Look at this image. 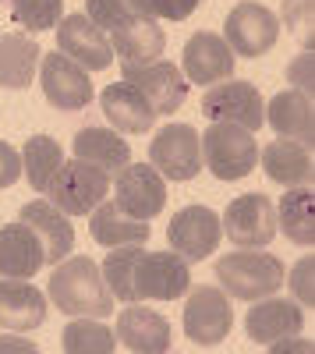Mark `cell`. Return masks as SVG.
Segmentation results:
<instances>
[{
    "label": "cell",
    "instance_id": "cell-1",
    "mask_svg": "<svg viewBox=\"0 0 315 354\" xmlns=\"http://www.w3.org/2000/svg\"><path fill=\"white\" fill-rule=\"evenodd\" d=\"M50 301L68 315L106 319L113 312V294L103 280V270L85 255H68L57 262L50 277Z\"/></svg>",
    "mask_w": 315,
    "mask_h": 354
},
{
    "label": "cell",
    "instance_id": "cell-2",
    "mask_svg": "<svg viewBox=\"0 0 315 354\" xmlns=\"http://www.w3.org/2000/svg\"><path fill=\"white\" fill-rule=\"evenodd\" d=\"M216 280L227 298L259 301L283 287V262L262 248H238L216 259Z\"/></svg>",
    "mask_w": 315,
    "mask_h": 354
},
{
    "label": "cell",
    "instance_id": "cell-3",
    "mask_svg": "<svg viewBox=\"0 0 315 354\" xmlns=\"http://www.w3.org/2000/svg\"><path fill=\"white\" fill-rule=\"evenodd\" d=\"M202 138V163L220 181H241L259 163V142L255 131L227 121H209V131Z\"/></svg>",
    "mask_w": 315,
    "mask_h": 354
},
{
    "label": "cell",
    "instance_id": "cell-4",
    "mask_svg": "<svg viewBox=\"0 0 315 354\" xmlns=\"http://www.w3.org/2000/svg\"><path fill=\"white\" fill-rule=\"evenodd\" d=\"M106 192H110V174L78 156L71 163H61V170L53 174V181L46 188L50 202L68 216H89L106 198Z\"/></svg>",
    "mask_w": 315,
    "mask_h": 354
},
{
    "label": "cell",
    "instance_id": "cell-5",
    "mask_svg": "<svg viewBox=\"0 0 315 354\" xmlns=\"http://www.w3.org/2000/svg\"><path fill=\"white\" fill-rule=\"evenodd\" d=\"M191 290V270L178 252H142L135 259L138 301H178Z\"/></svg>",
    "mask_w": 315,
    "mask_h": 354
},
{
    "label": "cell",
    "instance_id": "cell-6",
    "mask_svg": "<svg viewBox=\"0 0 315 354\" xmlns=\"http://www.w3.org/2000/svg\"><path fill=\"white\" fill-rule=\"evenodd\" d=\"M181 322H184V337L195 340L198 347H216L227 340L234 326V308H231V298L213 287V283H202L195 287L188 298H184V312H181Z\"/></svg>",
    "mask_w": 315,
    "mask_h": 354
},
{
    "label": "cell",
    "instance_id": "cell-7",
    "mask_svg": "<svg viewBox=\"0 0 315 354\" xmlns=\"http://www.w3.org/2000/svg\"><path fill=\"white\" fill-rule=\"evenodd\" d=\"M220 227L238 248H266L276 238V205L262 192L238 195L220 216Z\"/></svg>",
    "mask_w": 315,
    "mask_h": 354
},
{
    "label": "cell",
    "instance_id": "cell-8",
    "mask_svg": "<svg viewBox=\"0 0 315 354\" xmlns=\"http://www.w3.org/2000/svg\"><path fill=\"white\" fill-rule=\"evenodd\" d=\"M149 160L166 181H191L202 170V138L191 124H163L149 142Z\"/></svg>",
    "mask_w": 315,
    "mask_h": 354
},
{
    "label": "cell",
    "instance_id": "cell-9",
    "mask_svg": "<svg viewBox=\"0 0 315 354\" xmlns=\"http://www.w3.org/2000/svg\"><path fill=\"white\" fill-rule=\"evenodd\" d=\"M202 113L209 121H227L248 131H259L266 124V100L251 82L223 78V85H209V93L202 96Z\"/></svg>",
    "mask_w": 315,
    "mask_h": 354
},
{
    "label": "cell",
    "instance_id": "cell-10",
    "mask_svg": "<svg viewBox=\"0 0 315 354\" xmlns=\"http://www.w3.org/2000/svg\"><path fill=\"white\" fill-rule=\"evenodd\" d=\"M223 39L234 50V57H262L280 39V21L269 8L241 0L223 21Z\"/></svg>",
    "mask_w": 315,
    "mask_h": 354
},
{
    "label": "cell",
    "instance_id": "cell-11",
    "mask_svg": "<svg viewBox=\"0 0 315 354\" xmlns=\"http://www.w3.org/2000/svg\"><path fill=\"white\" fill-rule=\"evenodd\" d=\"M223 238L220 216L209 209V205H184L181 213H174L166 227V241L184 262H202L216 252Z\"/></svg>",
    "mask_w": 315,
    "mask_h": 354
},
{
    "label": "cell",
    "instance_id": "cell-12",
    "mask_svg": "<svg viewBox=\"0 0 315 354\" xmlns=\"http://www.w3.org/2000/svg\"><path fill=\"white\" fill-rule=\"evenodd\" d=\"M113 202L135 220H153L166 205L163 174L153 163H128V167H121L117 181H113Z\"/></svg>",
    "mask_w": 315,
    "mask_h": 354
},
{
    "label": "cell",
    "instance_id": "cell-13",
    "mask_svg": "<svg viewBox=\"0 0 315 354\" xmlns=\"http://www.w3.org/2000/svg\"><path fill=\"white\" fill-rule=\"evenodd\" d=\"M39 82H43V96L50 106L57 110H82L93 103V82L85 75L82 64H75L71 57H64L61 50L43 53V68H39Z\"/></svg>",
    "mask_w": 315,
    "mask_h": 354
},
{
    "label": "cell",
    "instance_id": "cell-14",
    "mask_svg": "<svg viewBox=\"0 0 315 354\" xmlns=\"http://www.w3.org/2000/svg\"><path fill=\"white\" fill-rule=\"evenodd\" d=\"M57 46L85 71H106L113 64V46L89 15H68L57 21Z\"/></svg>",
    "mask_w": 315,
    "mask_h": 354
},
{
    "label": "cell",
    "instance_id": "cell-15",
    "mask_svg": "<svg viewBox=\"0 0 315 354\" xmlns=\"http://www.w3.org/2000/svg\"><path fill=\"white\" fill-rule=\"evenodd\" d=\"M124 82L135 85L142 96L149 100V106L160 113H178L188 100V82L181 75L178 64L170 61H153V64H142V68H124Z\"/></svg>",
    "mask_w": 315,
    "mask_h": 354
},
{
    "label": "cell",
    "instance_id": "cell-16",
    "mask_svg": "<svg viewBox=\"0 0 315 354\" xmlns=\"http://www.w3.org/2000/svg\"><path fill=\"white\" fill-rule=\"evenodd\" d=\"M18 220L39 238L46 266H57L61 259L71 255V248H75V227H71V216L61 213L53 202H46V198L25 202V205H21V213H18Z\"/></svg>",
    "mask_w": 315,
    "mask_h": 354
},
{
    "label": "cell",
    "instance_id": "cell-17",
    "mask_svg": "<svg viewBox=\"0 0 315 354\" xmlns=\"http://www.w3.org/2000/svg\"><path fill=\"white\" fill-rule=\"evenodd\" d=\"M181 64H184V78H188V82H195V85H216V82H223V78L234 75L238 57H234L231 46H227L223 36L195 32V36L184 43Z\"/></svg>",
    "mask_w": 315,
    "mask_h": 354
},
{
    "label": "cell",
    "instance_id": "cell-18",
    "mask_svg": "<svg viewBox=\"0 0 315 354\" xmlns=\"http://www.w3.org/2000/svg\"><path fill=\"white\" fill-rule=\"evenodd\" d=\"M113 53L121 57V68H142V64H153L163 57L166 50V32L156 25V18L146 15H135L124 25H117L113 32L106 36Z\"/></svg>",
    "mask_w": 315,
    "mask_h": 354
},
{
    "label": "cell",
    "instance_id": "cell-19",
    "mask_svg": "<svg viewBox=\"0 0 315 354\" xmlns=\"http://www.w3.org/2000/svg\"><path fill=\"white\" fill-rule=\"evenodd\" d=\"M245 330L255 344H276V340H287V337H298L305 330V312L298 301H287V298H259L255 308L245 315Z\"/></svg>",
    "mask_w": 315,
    "mask_h": 354
},
{
    "label": "cell",
    "instance_id": "cell-20",
    "mask_svg": "<svg viewBox=\"0 0 315 354\" xmlns=\"http://www.w3.org/2000/svg\"><path fill=\"white\" fill-rule=\"evenodd\" d=\"M117 344H124L128 351L138 354H163L170 351V322L146 308V305H124V312H117Z\"/></svg>",
    "mask_w": 315,
    "mask_h": 354
},
{
    "label": "cell",
    "instance_id": "cell-21",
    "mask_svg": "<svg viewBox=\"0 0 315 354\" xmlns=\"http://www.w3.org/2000/svg\"><path fill=\"white\" fill-rule=\"evenodd\" d=\"M103 113H106V121L117 128L121 135H146L153 124H156V110L149 106V100L138 93L135 85L128 82H113L103 88Z\"/></svg>",
    "mask_w": 315,
    "mask_h": 354
},
{
    "label": "cell",
    "instance_id": "cell-22",
    "mask_svg": "<svg viewBox=\"0 0 315 354\" xmlns=\"http://www.w3.org/2000/svg\"><path fill=\"white\" fill-rule=\"evenodd\" d=\"M46 266L43 245L21 220L0 227V277L11 280H32Z\"/></svg>",
    "mask_w": 315,
    "mask_h": 354
},
{
    "label": "cell",
    "instance_id": "cell-23",
    "mask_svg": "<svg viewBox=\"0 0 315 354\" xmlns=\"http://www.w3.org/2000/svg\"><path fill=\"white\" fill-rule=\"evenodd\" d=\"M266 121L273 124L280 138H294L301 145L315 142V106H312V96L301 93V88L276 93L266 106Z\"/></svg>",
    "mask_w": 315,
    "mask_h": 354
},
{
    "label": "cell",
    "instance_id": "cell-24",
    "mask_svg": "<svg viewBox=\"0 0 315 354\" xmlns=\"http://www.w3.org/2000/svg\"><path fill=\"white\" fill-rule=\"evenodd\" d=\"M43 319H46V298L39 287L25 280H11V277L0 280V326L28 333L43 326Z\"/></svg>",
    "mask_w": 315,
    "mask_h": 354
},
{
    "label": "cell",
    "instance_id": "cell-25",
    "mask_svg": "<svg viewBox=\"0 0 315 354\" xmlns=\"http://www.w3.org/2000/svg\"><path fill=\"white\" fill-rule=\"evenodd\" d=\"M262 170L269 181L287 185V188H301L312 185L315 177V160H312V145H301L294 138H276L266 145L262 153Z\"/></svg>",
    "mask_w": 315,
    "mask_h": 354
},
{
    "label": "cell",
    "instance_id": "cell-26",
    "mask_svg": "<svg viewBox=\"0 0 315 354\" xmlns=\"http://www.w3.org/2000/svg\"><path fill=\"white\" fill-rule=\"evenodd\" d=\"M89 234L93 241L103 248H121V245H146L149 241V220H135L128 216L117 202H99L96 209L89 213Z\"/></svg>",
    "mask_w": 315,
    "mask_h": 354
},
{
    "label": "cell",
    "instance_id": "cell-27",
    "mask_svg": "<svg viewBox=\"0 0 315 354\" xmlns=\"http://www.w3.org/2000/svg\"><path fill=\"white\" fill-rule=\"evenodd\" d=\"M39 43L25 32L0 36V85L4 88H28L39 71Z\"/></svg>",
    "mask_w": 315,
    "mask_h": 354
},
{
    "label": "cell",
    "instance_id": "cell-28",
    "mask_svg": "<svg viewBox=\"0 0 315 354\" xmlns=\"http://www.w3.org/2000/svg\"><path fill=\"white\" fill-rule=\"evenodd\" d=\"M75 156L103 167L106 174H117L121 167L131 163V145L124 142L121 131L110 128H82L75 135Z\"/></svg>",
    "mask_w": 315,
    "mask_h": 354
},
{
    "label": "cell",
    "instance_id": "cell-29",
    "mask_svg": "<svg viewBox=\"0 0 315 354\" xmlns=\"http://www.w3.org/2000/svg\"><path fill=\"white\" fill-rule=\"evenodd\" d=\"M276 230H283V238L308 248L315 241V195L308 185L291 188L287 195L280 198L276 209Z\"/></svg>",
    "mask_w": 315,
    "mask_h": 354
},
{
    "label": "cell",
    "instance_id": "cell-30",
    "mask_svg": "<svg viewBox=\"0 0 315 354\" xmlns=\"http://www.w3.org/2000/svg\"><path fill=\"white\" fill-rule=\"evenodd\" d=\"M61 163H64V149H61V142H53L50 135H32L25 142L21 174H25V181L32 185V192L43 195L53 181V174L61 170Z\"/></svg>",
    "mask_w": 315,
    "mask_h": 354
},
{
    "label": "cell",
    "instance_id": "cell-31",
    "mask_svg": "<svg viewBox=\"0 0 315 354\" xmlns=\"http://www.w3.org/2000/svg\"><path fill=\"white\" fill-rule=\"evenodd\" d=\"M61 344H64L68 354H110L113 347H117V337L103 326V319L75 315L68 326H64Z\"/></svg>",
    "mask_w": 315,
    "mask_h": 354
},
{
    "label": "cell",
    "instance_id": "cell-32",
    "mask_svg": "<svg viewBox=\"0 0 315 354\" xmlns=\"http://www.w3.org/2000/svg\"><path fill=\"white\" fill-rule=\"evenodd\" d=\"M138 248L142 245H121L113 248L106 259H103V280L113 294V301H138L135 298V259H138Z\"/></svg>",
    "mask_w": 315,
    "mask_h": 354
},
{
    "label": "cell",
    "instance_id": "cell-33",
    "mask_svg": "<svg viewBox=\"0 0 315 354\" xmlns=\"http://www.w3.org/2000/svg\"><path fill=\"white\" fill-rule=\"evenodd\" d=\"M64 18V0H15L11 4V21L25 32H46L57 28Z\"/></svg>",
    "mask_w": 315,
    "mask_h": 354
},
{
    "label": "cell",
    "instance_id": "cell-34",
    "mask_svg": "<svg viewBox=\"0 0 315 354\" xmlns=\"http://www.w3.org/2000/svg\"><path fill=\"white\" fill-rule=\"evenodd\" d=\"M312 11H315V0H283V21H287L294 36H301L305 50H312V25H315Z\"/></svg>",
    "mask_w": 315,
    "mask_h": 354
},
{
    "label": "cell",
    "instance_id": "cell-35",
    "mask_svg": "<svg viewBox=\"0 0 315 354\" xmlns=\"http://www.w3.org/2000/svg\"><path fill=\"white\" fill-rule=\"evenodd\" d=\"M85 15H89L103 28V32H113L117 25H124L128 18H135L124 8V0H85Z\"/></svg>",
    "mask_w": 315,
    "mask_h": 354
},
{
    "label": "cell",
    "instance_id": "cell-36",
    "mask_svg": "<svg viewBox=\"0 0 315 354\" xmlns=\"http://www.w3.org/2000/svg\"><path fill=\"white\" fill-rule=\"evenodd\" d=\"M202 0H153V15L156 18H166V21H184L198 11Z\"/></svg>",
    "mask_w": 315,
    "mask_h": 354
},
{
    "label": "cell",
    "instance_id": "cell-37",
    "mask_svg": "<svg viewBox=\"0 0 315 354\" xmlns=\"http://www.w3.org/2000/svg\"><path fill=\"white\" fill-rule=\"evenodd\" d=\"M21 177V156L15 153L11 142H0V192L11 188Z\"/></svg>",
    "mask_w": 315,
    "mask_h": 354
},
{
    "label": "cell",
    "instance_id": "cell-38",
    "mask_svg": "<svg viewBox=\"0 0 315 354\" xmlns=\"http://www.w3.org/2000/svg\"><path fill=\"white\" fill-rule=\"evenodd\" d=\"M287 287L294 290V298H301V305H312V259H305L301 266H294Z\"/></svg>",
    "mask_w": 315,
    "mask_h": 354
},
{
    "label": "cell",
    "instance_id": "cell-39",
    "mask_svg": "<svg viewBox=\"0 0 315 354\" xmlns=\"http://www.w3.org/2000/svg\"><path fill=\"white\" fill-rule=\"evenodd\" d=\"M287 75H291V82H294V85L301 82V93H308V96H312V50H305V53L298 57V61L287 68Z\"/></svg>",
    "mask_w": 315,
    "mask_h": 354
},
{
    "label": "cell",
    "instance_id": "cell-40",
    "mask_svg": "<svg viewBox=\"0 0 315 354\" xmlns=\"http://www.w3.org/2000/svg\"><path fill=\"white\" fill-rule=\"evenodd\" d=\"M124 8H128L131 15H146V18H156V15H153V0H124Z\"/></svg>",
    "mask_w": 315,
    "mask_h": 354
}]
</instances>
